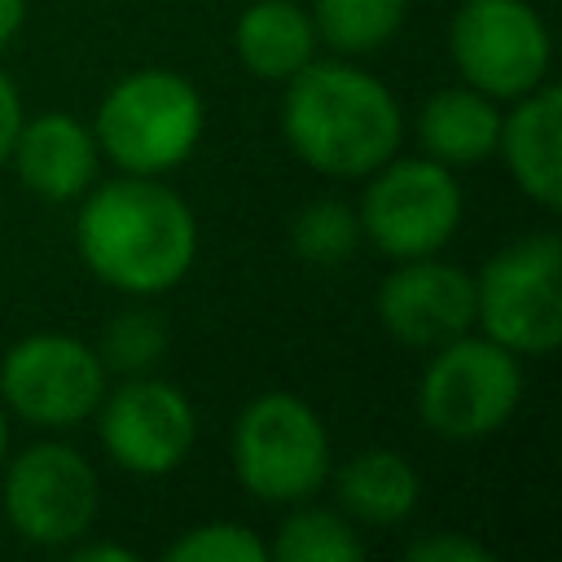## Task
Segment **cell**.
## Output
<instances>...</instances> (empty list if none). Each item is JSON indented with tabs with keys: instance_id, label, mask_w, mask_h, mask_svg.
Segmentation results:
<instances>
[{
	"instance_id": "obj_1",
	"label": "cell",
	"mask_w": 562,
	"mask_h": 562,
	"mask_svg": "<svg viewBox=\"0 0 562 562\" xmlns=\"http://www.w3.org/2000/svg\"><path fill=\"white\" fill-rule=\"evenodd\" d=\"M79 263L114 294L158 299L198 259V215L162 176H105L75 202Z\"/></svg>"
},
{
	"instance_id": "obj_2",
	"label": "cell",
	"mask_w": 562,
	"mask_h": 562,
	"mask_svg": "<svg viewBox=\"0 0 562 562\" xmlns=\"http://www.w3.org/2000/svg\"><path fill=\"white\" fill-rule=\"evenodd\" d=\"M281 140L325 180H364L404 145V105L356 57H312L281 83Z\"/></svg>"
},
{
	"instance_id": "obj_3",
	"label": "cell",
	"mask_w": 562,
	"mask_h": 562,
	"mask_svg": "<svg viewBox=\"0 0 562 562\" xmlns=\"http://www.w3.org/2000/svg\"><path fill=\"white\" fill-rule=\"evenodd\" d=\"M101 162L127 176H171L206 136V101L193 79L167 66L127 70L92 110Z\"/></svg>"
},
{
	"instance_id": "obj_4",
	"label": "cell",
	"mask_w": 562,
	"mask_h": 562,
	"mask_svg": "<svg viewBox=\"0 0 562 562\" xmlns=\"http://www.w3.org/2000/svg\"><path fill=\"white\" fill-rule=\"evenodd\" d=\"M228 465L259 505L285 509L312 501L334 465L325 417L294 391H263L233 417Z\"/></svg>"
},
{
	"instance_id": "obj_5",
	"label": "cell",
	"mask_w": 562,
	"mask_h": 562,
	"mask_svg": "<svg viewBox=\"0 0 562 562\" xmlns=\"http://www.w3.org/2000/svg\"><path fill=\"white\" fill-rule=\"evenodd\" d=\"M522 360L479 329L430 347L417 378V417L448 443H479L505 430L522 404Z\"/></svg>"
},
{
	"instance_id": "obj_6",
	"label": "cell",
	"mask_w": 562,
	"mask_h": 562,
	"mask_svg": "<svg viewBox=\"0 0 562 562\" xmlns=\"http://www.w3.org/2000/svg\"><path fill=\"white\" fill-rule=\"evenodd\" d=\"M474 329L518 360L553 356L562 342V237L522 233L474 272Z\"/></svg>"
},
{
	"instance_id": "obj_7",
	"label": "cell",
	"mask_w": 562,
	"mask_h": 562,
	"mask_svg": "<svg viewBox=\"0 0 562 562\" xmlns=\"http://www.w3.org/2000/svg\"><path fill=\"white\" fill-rule=\"evenodd\" d=\"M360 184V241L391 263L439 255L465 220V189L457 171L426 154H391Z\"/></svg>"
},
{
	"instance_id": "obj_8",
	"label": "cell",
	"mask_w": 562,
	"mask_h": 562,
	"mask_svg": "<svg viewBox=\"0 0 562 562\" xmlns=\"http://www.w3.org/2000/svg\"><path fill=\"white\" fill-rule=\"evenodd\" d=\"M0 509L18 540L35 549H70L97 527L101 514L97 465L75 443L44 435L4 457Z\"/></svg>"
},
{
	"instance_id": "obj_9",
	"label": "cell",
	"mask_w": 562,
	"mask_h": 562,
	"mask_svg": "<svg viewBox=\"0 0 562 562\" xmlns=\"http://www.w3.org/2000/svg\"><path fill=\"white\" fill-rule=\"evenodd\" d=\"M105 386L110 369L97 347L61 329L22 334L0 356V404L13 422L40 435H66L92 422Z\"/></svg>"
},
{
	"instance_id": "obj_10",
	"label": "cell",
	"mask_w": 562,
	"mask_h": 562,
	"mask_svg": "<svg viewBox=\"0 0 562 562\" xmlns=\"http://www.w3.org/2000/svg\"><path fill=\"white\" fill-rule=\"evenodd\" d=\"M448 57L461 83L505 105L549 79L553 35L531 0H461L448 22Z\"/></svg>"
},
{
	"instance_id": "obj_11",
	"label": "cell",
	"mask_w": 562,
	"mask_h": 562,
	"mask_svg": "<svg viewBox=\"0 0 562 562\" xmlns=\"http://www.w3.org/2000/svg\"><path fill=\"white\" fill-rule=\"evenodd\" d=\"M92 426L105 461L132 479L176 474L198 443L193 400L176 382L154 373H136L119 386H105Z\"/></svg>"
},
{
	"instance_id": "obj_12",
	"label": "cell",
	"mask_w": 562,
	"mask_h": 562,
	"mask_svg": "<svg viewBox=\"0 0 562 562\" xmlns=\"http://www.w3.org/2000/svg\"><path fill=\"white\" fill-rule=\"evenodd\" d=\"M373 316L408 351H430L474 329V272L439 255L395 259L378 281Z\"/></svg>"
},
{
	"instance_id": "obj_13",
	"label": "cell",
	"mask_w": 562,
	"mask_h": 562,
	"mask_svg": "<svg viewBox=\"0 0 562 562\" xmlns=\"http://www.w3.org/2000/svg\"><path fill=\"white\" fill-rule=\"evenodd\" d=\"M4 167L31 198L70 206L101 180V149L83 119L66 110H44L22 119Z\"/></svg>"
},
{
	"instance_id": "obj_14",
	"label": "cell",
	"mask_w": 562,
	"mask_h": 562,
	"mask_svg": "<svg viewBox=\"0 0 562 562\" xmlns=\"http://www.w3.org/2000/svg\"><path fill=\"white\" fill-rule=\"evenodd\" d=\"M496 158L531 206H562V92L553 79L501 105Z\"/></svg>"
},
{
	"instance_id": "obj_15",
	"label": "cell",
	"mask_w": 562,
	"mask_h": 562,
	"mask_svg": "<svg viewBox=\"0 0 562 562\" xmlns=\"http://www.w3.org/2000/svg\"><path fill=\"white\" fill-rule=\"evenodd\" d=\"M413 136H417V154L461 171V167H479L487 158H496V136H501V101H492L487 92L470 88V83H448L435 88L417 119H413Z\"/></svg>"
},
{
	"instance_id": "obj_16",
	"label": "cell",
	"mask_w": 562,
	"mask_h": 562,
	"mask_svg": "<svg viewBox=\"0 0 562 562\" xmlns=\"http://www.w3.org/2000/svg\"><path fill=\"white\" fill-rule=\"evenodd\" d=\"M325 483L356 527H400L422 505V474L395 448H360L342 465H329Z\"/></svg>"
},
{
	"instance_id": "obj_17",
	"label": "cell",
	"mask_w": 562,
	"mask_h": 562,
	"mask_svg": "<svg viewBox=\"0 0 562 562\" xmlns=\"http://www.w3.org/2000/svg\"><path fill=\"white\" fill-rule=\"evenodd\" d=\"M233 57L246 75L263 83L294 79L312 57H321V40L307 4L299 0H250L233 22Z\"/></svg>"
},
{
	"instance_id": "obj_18",
	"label": "cell",
	"mask_w": 562,
	"mask_h": 562,
	"mask_svg": "<svg viewBox=\"0 0 562 562\" xmlns=\"http://www.w3.org/2000/svg\"><path fill=\"white\" fill-rule=\"evenodd\" d=\"M268 558H277V562H360L364 536L338 505H321L312 496V501L285 505V518L277 522V531L268 540Z\"/></svg>"
},
{
	"instance_id": "obj_19",
	"label": "cell",
	"mask_w": 562,
	"mask_h": 562,
	"mask_svg": "<svg viewBox=\"0 0 562 562\" xmlns=\"http://www.w3.org/2000/svg\"><path fill=\"white\" fill-rule=\"evenodd\" d=\"M307 13L321 48L334 57H369L400 35L408 0H312Z\"/></svg>"
},
{
	"instance_id": "obj_20",
	"label": "cell",
	"mask_w": 562,
	"mask_h": 562,
	"mask_svg": "<svg viewBox=\"0 0 562 562\" xmlns=\"http://www.w3.org/2000/svg\"><path fill=\"white\" fill-rule=\"evenodd\" d=\"M360 220L356 202L347 198H312L290 220V250L307 268H338L360 250Z\"/></svg>"
},
{
	"instance_id": "obj_21",
	"label": "cell",
	"mask_w": 562,
	"mask_h": 562,
	"mask_svg": "<svg viewBox=\"0 0 562 562\" xmlns=\"http://www.w3.org/2000/svg\"><path fill=\"white\" fill-rule=\"evenodd\" d=\"M97 356L110 373L119 378H136V373H154L171 347V329L167 321L145 307V299H136V307H123L119 316L105 321V329L97 334Z\"/></svg>"
},
{
	"instance_id": "obj_22",
	"label": "cell",
	"mask_w": 562,
	"mask_h": 562,
	"mask_svg": "<svg viewBox=\"0 0 562 562\" xmlns=\"http://www.w3.org/2000/svg\"><path fill=\"white\" fill-rule=\"evenodd\" d=\"M162 562H272L268 540L233 518L193 522L162 544Z\"/></svg>"
},
{
	"instance_id": "obj_23",
	"label": "cell",
	"mask_w": 562,
	"mask_h": 562,
	"mask_svg": "<svg viewBox=\"0 0 562 562\" xmlns=\"http://www.w3.org/2000/svg\"><path fill=\"white\" fill-rule=\"evenodd\" d=\"M408 562H492V549L465 531H426L404 549Z\"/></svg>"
},
{
	"instance_id": "obj_24",
	"label": "cell",
	"mask_w": 562,
	"mask_h": 562,
	"mask_svg": "<svg viewBox=\"0 0 562 562\" xmlns=\"http://www.w3.org/2000/svg\"><path fill=\"white\" fill-rule=\"evenodd\" d=\"M26 119V105H22V92L13 83V75L0 66V167L9 162V149H13V136Z\"/></svg>"
},
{
	"instance_id": "obj_25",
	"label": "cell",
	"mask_w": 562,
	"mask_h": 562,
	"mask_svg": "<svg viewBox=\"0 0 562 562\" xmlns=\"http://www.w3.org/2000/svg\"><path fill=\"white\" fill-rule=\"evenodd\" d=\"M75 562H136V553L127 549V544H114V540H92V531L88 536H79L70 549H66Z\"/></svg>"
},
{
	"instance_id": "obj_26",
	"label": "cell",
	"mask_w": 562,
	"mask_h": 562,
	"mask_svg": "<svg viewBox=\"0 0 562 562\" xmlns=\"http://www.w3.org/2000/svg\"><path fill=\"white\" fill-rule=\"evenodd\" d=\"M26 26V0H0V53L22 35Z\"/></svg>"
},
{
	"instance_id": "obj_27",
	"label": "cell",
	"mask_w": 562,
	"mask_h": 562,
	"mask_svg": "<svg viewBox=\"0 0 562 562\" xmlns=\"http://www.w3.org/2000/svg\"><path fill=\"white\" fill-rule=\"evenodd\" d=\"M9 413H4V404H0V465H4V457H9Z\"/></svg>"
}]
</instances>
